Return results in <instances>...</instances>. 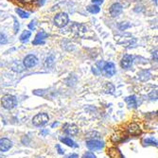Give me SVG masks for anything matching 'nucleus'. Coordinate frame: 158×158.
I'll list each match as a JSON object with an SVG mask.
<instances>
[{
	"label": "nucleus",
	"mask_w": 158,
	"mask_h": 158,
	"mask_svg": "<svg viewBox=\"0 0 158 158\" xmlns=\"http://www.w3.org/2000/svg\"><path fill=\"white\" fill-rule=\"evenodd\" d=\"M37 63H38V59L36 58V56H34L32 54L27 55L23 61L24 66L26 68H31V67L35 66L37 64Z\"/></svg>",
	"instance_id": "nucleus-5"
},
{
	"label": "nucleus",
	"mask_w": 158,
	"mask_h": 158,
	"mask_svg": "<svg viewBox=\"0 0 158 158\" xmlns=\"http://www.w3.org/2000/svg\"><path fill=\"white\" fill-rule=\"evenodd\" d=\"M1 103H2V106L5 109L10 110V109L15 107V105H16V98H15V97H13L11 95H6V96H4L2 98Z\"/></svg>",
	"instance_id": "nucleus-1"
},
{
	"label": "nucleus",
	"mask_w": 158,
	"mask_h": 158,
	"mask_svg": "<svg viewBox=\"0 0 158 158\" xmlns=\"http://www.w3.org/2000/svg\"><path fill=\"white\" fill-rule=\"evenodd\" d=\"M102 71L107 77H112L116 74V66L113 63H104Z\"/></svg>",
	"instance_id": "nucleus-6"
},
{
	"label": "nucleus",
	"mask_w": 158,
	"mask_h": 158,
	"mask_svg": "<svg viewBox=\"0 0 158 158\" xmlns=\"http://www.w3.org/2000/svg\"><path fill=\"white\" fill-rule=\"evenodd\" d=\"M125 102H127V104L130 106V107H134L135 108L136 107V98L135 96H130V97H127L125 98Z\"/></svg>",
	"instance_id": "nucleus-14"
},
{
	"label": "nucleus",
	"mask_w": 158,
	"mask_h": 158,
	"mask_svg": "<svg viewBox=\"0 0 158 158\" xmlns=\"http://www.w3.org/2000/svg\"><path fill=\"white\" fill-rule=\"evenodd\" d=\"M87 10L90 12V13H93V14H96V13H98L100 9L98 8V5H92V6H88L87 7Z\"/></svg>",
	"instance_id": "nucleus-17"
},
{
	"label": "nucleus",
	"mask_w": 158,
	"mask_h": 158,
	"mask_svg": "<svg viewBox=\"0 0 158 158\" xmlns=\"http://www.w3.org/2000/svg\"><path fill=\"white\" fill-rule=\"evenodd\" d=\"M57 148H58V149H59V152H60L61 154H63V153H64V152H63V151H62V150L60 149V146H57Z\"/></svg>",
	"instance_id": "nucleus-29"
},
{
	"label": "nucleus",
	"mask_w": 158,
	"mask_h": 158,
	"mask_svg": "<svg viewBox=\"0 0 158 158\" xmlns=\"http://www.w3.org/2000/svg\"><path fill=\"white\" fill-rule=\"evenodd\" d=\"M54 63V57H53V55H50L49 57H48L47 58V62H46V65L47 66H50L52 64Z\"/></svg>",
	"instance_id": "nucleus-20"
},
{
	"label": "nucleus",
	"mask_w": 158,
	"mask_h": 158,
	"mask_svg": "<svg viewBox=\"0 0 158 158\" xmlns=\"http://www.w3.org/2000/svg\"><path fill=\"white\" fill-rule=\"evenodd\" d=\"M82 158H97V157H96V155H95L93 152H87L86 153H84V154H83Z\"/></svg>",
	"instance_id": "nucleus-22"
},
{
	"label": "nucleus",
	"mask_w": 158,
	"mask_h": 158,
	"mask_svg": "<svg viewBox=\"0 0 158 158\" xmlns=\"http://www.w3.org/2000/svg\"><path fill=\"white\" fill-rule=\"evenodd\" d=\"M48 34L45 32V31H40L37 33L34 41L32 42V44L34 46H37V45H44L45 44V40L48 38Z\"/></svg>",
	"instance_id": "nucleus-10"
},
{
	"label": "nucleus",
	"mask_w": 158,
	"mask_h": 158,
	"mask_svg": "<svg viewBox=\"0 0 158 158\" xmlns=\"http://www.w3.org/2000/svg\"><path fill=\"white\" fill-rule=\"evenodd\" d=\"M144 143H146L147 145H155V146L157 145L156 144V143H157L156 140H154L153 138H147V139L144 140Z\"/></svg>",
	"instance_id": "nucleus-19"
},
{
	"label": "nucleus",
	"mask_w": 158,
	"mask_h": 158,
	"mask_svg": "<svg viewBox=\"0 0 158 158\" xmlns=\"http://www.w3.org/2000/svg\"><path fill=\"white\" fill-rule=\"evenodd\" d=\"M133 63H134V57L132 55H125L120 62V65L122 68L128 69L132 66Z\"/></svg>",
	"instance_id": "nucleus-9"
},
{
	"label": "nucleus",
	"mask_w": 158,
	"mask_h": 158,
	"mask_svg": "<svg viewBox=\"0 0 158 158\" xmlns=\"http://www.w3.org/2000/svg\"><path fill=\"white\" fill-rule=\"evenodd\" d=\"M18 31H19V24H18L17 20L14 18V32L17 33Z\"/></svg>",
	"instance_id": "nucleus-25"
},
{
	"label": "nucleus",
	"mask_w": 158,
	"mask_h": 158,
	"mask_svg": "<svg viewBox=\"0 0 158 158\" xmlns=\"http://www.w3.org/2000/svg\"><path fill=\"white\" fill-rule=\"evenodd\" d=\"M128 132L130 133L132 135H139V134L141 133L139 127H138L136 124H132V125L129 126V128H128Z\"/></svg>",
	"instance_id": "nucleus-13"
},
{
	"label": "nucleus",
	"mask_w": 158,
	"mask_h": 158,
	"mask_svg": "<svg viewBox=\"0 0 158 158\" xmlns=\"http://www.w3.org/2000/svg\"><path fill=\"white\" fill-rule=\"evenodd\" d=\"M79 132V129L74 124H67L64 127V133L68 135H75Z\"/></svg>",
	"instance_id": "nucleus-12"
},
{
	"label": "nucleus",
	"mask_w": 158,
	"mask_h": 158,
	"mask_svg": "<svg viewBox=\"0 0 158 158\" xmlns=\"http://www.w3.org/2000/svg\"><path fill=\"white\" fill-rule=\"evenodd\" d=\"M31 35V32L30 31H23V33L20 36V41L23 42V43H27L28 41V39H30Z\"/></svg>",
	"instance_id": "nucleus-16"
},
{
	"label": "nucleus",
	"mask_w": 158,
	"mask_h": 158,
	"mask_svg": "<svg viewBox=\"0 0 158 158\" xmlns=\"http://www.w3.org/2000/svg\"><path fill=\"white\" fill-rule=\"evenodd\" d=\"M86 146H87V148L91 151H97V150H100L102 149L104 144L103 142L102 141H98V140H88L87 142H86Z\"/></svg>",
	"instance_id": "nucleus-8"
},
{
	"label": "nucleus",
	"mask_w": 158,
	"mask_h": 158,
	"mask_svg": "<svg viewBox=\"0 0 158 158\" xmlns=\"http://www.w3.org/2000/svg\"><path fill=\"white\" fill-rule=\"evenodd\" d=\"M48 120H49L48 114L43 113V114H36V116L32 118V123L35 126L39 127V126H44V125H46L48 122Z\"/></svg>",
	"instance_id": "nucleus-2"
},
{
	"label": "nucleus",
	"mask_w": 158,
	"mask_h": 158,
	"mask_svg": "<svg viewBox=\"0 0 158 158\" xmlns=\"http://www.w3.org/2000/svg\"><path fill=\"white\" fill-rule=\"evenodd\" d=\"M28 28L31 30V31H34L36 28V21H31L30 23V25H28Z\"/></svg>",
	"instance_id": "nucleus-24"
},
{
	"label": "nucleus",
	"mask_w": 158,
	"mask_h": 158,
	"mask_svg": "<svg viewBox=\"0 0 158 158\" xmlns=\"http://www.w3.org/2000/svg\"><path fill=\"white\" fill-rule=\"evenodd\" d=\"M12 143L8 138H0V151L7 152L11 148Z\"/></svg>",
	"instance_id": "nucleus-11"
},
{
	"label": "nucleus",
	"mask_w": 158,
	"mask_h": 158,
	"mask_svg": "<svg viewBox=\"0 0 158 158\" xmlns=\"http://www.w3.org/2000/svg\"><path fill=\"white\" fill-rule=\"evenodd\" d=\"M8 42V39H7V36L3 33H0V45H3V44H6Z\"/></svg>",
	"instance_id": "nucleus-21"
},
{
	"label": "nucleus",
	"mask_w": 158,
	"mask_h": 158,
	"mask_svg": "<svg viewBox=\"0 0 158 158\" xmlns=\"http://www.w3.org/2000/svg\"><path fill=\"white\" fill-rule=\"evenodd\" d=\"M15 11H16V13L18 14V15H19L21 18H27L28 16H30V13H28V12H26L25 10H21V9H16Z\"/></svg>",
	"instance_id": "nucleus-18"
},
{
	"label": "nucleus",
	"mask_w": 158,
	"mask_h": 158,
	"mask_svg": "<svg viewBox=\"0 0 158 158\" xmlns=\"http://www.w3.org/2000/svg\"><path fill=\"white\" fill-rule=\"evenodd\" d=\"M109 11H110V14H111L112 17H118V15H120V14L122 13L123 7L119 3H114L110 7Z\"/></svg>",
	"instance_id": "nucleus-7"
},
{
	"label": "nucleus",
	"mask_w": 158,
	"mask_h": 158,
	"mask_svg": "<svg viewBox=\"0 0 158 158\" xmlns=\"http://www.w3.org/2000/svg\"><path fill=\"white\" fill-rule=\"evenodd\" d=\"M68 15L64 12H61L59 14H57L54 18V23L58 27H64L67 25L68 23Z\"/></svg>",
	"instance_id": "nucleus-3"
},
{
	"label": "nucleus",
	"mask_w": 158,
	"mask_h": 158,
	"mask_svg": "<svg viewBox=\"0 0 158 158\" xmlns=\"http://www.w3.org/2000/svg\"><path fill=\"white\" fill-rule=\"evenodd\" d=\"M61 141L63 143H64V144H66L67 146H69V147H73V148H77L78 147V145L76 144V143L72 139H71V138H69V137L61 138Z\"/></svg>",
	"instance_id": "nucleus-15"
},
{
	"label": "nucleus",
	"mask_w": 158,
	"mask_h": 158,
	"mask_svg": "<svg viewBox=\"0 0 158 158\" xmlns=\"http://www.w3.org/2000/svg\"><path fill=\"white\" fill-rule=\"evenodd\" d=\"M130 27H131L130 24H124V23H122L121 25H119V30H120V31H125L126 28Z\"/></svg>",
	"instance_id": "nucleus-23"
},
{
	"label": "nucleus",
	"mask_w": 158,
	"mask_h": 158,
	"mask_svg": "<svg viewBox=\"0 0 158 158\" xmlns=\"http://www.w3.org/2000/svg\"><path fill=\"white\" fill-rule=\"evenodd\" d=\"M94 5H100L103 3V0H92Z\"/></svg>",
	"instance_id": "nucleus-26"
},
{
	"label": "nucleus",
	"mask_w": 158,
	"mask_h": 158,
	"mask_svg": "<svg viewBox=\"0 0 158 158\" xmlns=\"http://www.w3.org/2000/svg\"><path fill=\"white\" fill-rule=\"evenodd\" d=\"M0 158H5V157H3L2 155H0Z\"/></svg>",
	"instance_id": "nucleus-30"
},
{
	"label": "nucleus",
	"mask_w": 158,
	"mask_h": 158,
	"mask_svg": "<svg viewBox=\"0 0 158 158\" xmlns=\"http://www.w3.org/2000/svg\"><path fill=\"white\" fill-rule=\"evenodd\" d=\"M70 30L74 33V35L76 36H82L86 31H87V28H86L85 26L81 25V24H78V23H74L72 24V26L70 27Z\"/></svg>",
	"instance_id": "nucleus-4"
},
{
	"label": "nucleus",
	"mask_w": 158,
	"mask_h": 158,
	"mask_svg": "<svg viewBox=\"0 0 158 158\" xmlns=\"http://www.w3.org/2000/svg\"><path fill=\"white\" fill-rule=\"evenodd\" d=\"M21 2H23V3H26V4H28V3H31V2H33V0H20Z\"/></svg>",
	"instance_id": "nucleus-27"
},
{
	"label": "nucleus",
	"mask_w": 158,
	"mask_h": 158,
	"mask_svg": "<svg viewBox=\"0 0 158 158\" xmlns=\"http://www.w3.org/2000/svg\"><path fill=\"white\" fill-rule=\"evenodd\" d=\"M67 158H79V156H78V154H71V155H69Z\"/></svg>",
	"instance_id": "nucleus-28"
}]
</instances>
